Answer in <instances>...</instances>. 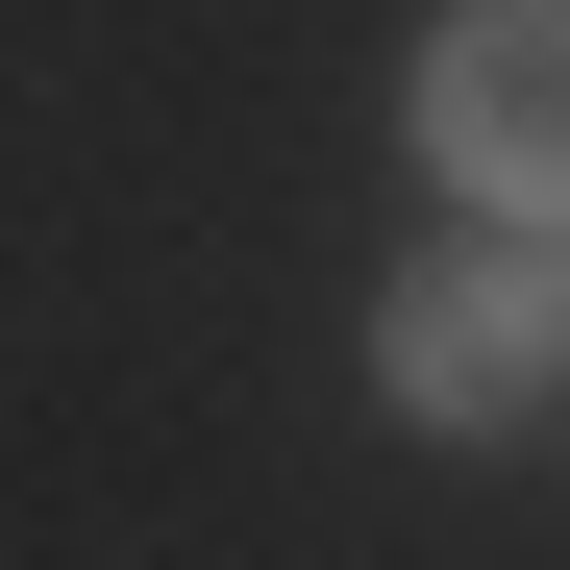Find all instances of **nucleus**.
<instances>
[{
  "label": "nucleus",
  "mask_w": 570,
  "mask_h": 570,
  "mask_svg": "<svg viewBox=\"0 0 570 570\" xmlns=\"http://www.w3.org/2000/svg\"><path fill=\"white\" fill-rule=\"evenodd\" d=\"M372 397H397L422 446H521V422L570 397L546 273H521V248H446V273H397V298H372Z\"/></svg>",
  "instance_id": "obj_2"
},
{
  "label": "nucleus",
  "mask_w": 570,
  "mask_h": 570,
  "mask_svg": "<svg viewBox=\"0 0 570 570\" xmlns=\"http://www.w3.org/2000/svg\"><path fill=\"white\" fill-rule=\"evenodd\" d=\"M422 174L570 248V0H446L422 26Z\"/></svg>",
  "instance_id": "obj_1"
},
{
  "label": "nucleus",
  "mask_w": 570,
  "mask_h": 570,
  "mask_svg": "<svg viewBox=\"0 0 570 570\" xmlns=\"http://www.w3.org/2000/svg\"><path fill=\"white\" fill-rule=\"evenodd\" d=\"M521 273H546V347H570V248H521Z\"/></svg>",
  "instance_id": "obj_3"
}]
</instances>
